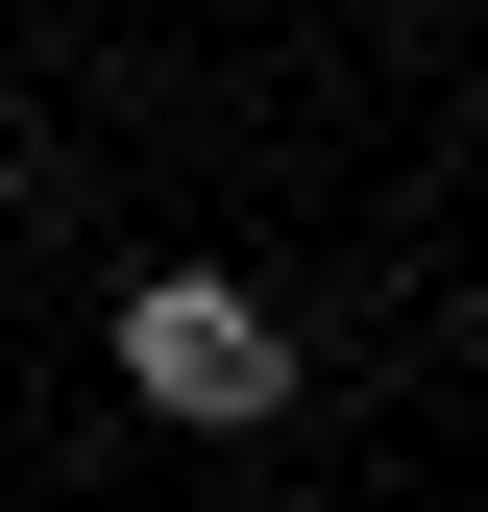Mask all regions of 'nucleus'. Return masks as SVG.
<instances>
[{
  "label": "nucleus",
  "mask_w": 488,
  "mask_h": 512,
  "mask_svg": "<svg viewBox=\"0 0 488 512\" xmlns=\"http://www.w3.org/2000/svg\"><path fill=\"white\" fill-rule=\"evenodd\" d=\"M122 391H147L171 439H269L293 415V317L244 269H122Z\"/></svg>",
  "instance_id": "obj_1"
},
{
  "label": "nucleus",
  "mask_w": 488,
  "mask_h": 512,
  "mask_svg": "<svg viewBox=\"0 0 488 512\" xmlns=\"http://www.w3.org/2000/svg\"><path fill=\"white\" fill-rule=\"evenodd\" d=\"M464 342H488V269H464Z\"/></svg>",
  "instance_id": "obj_2"
}]
</instances>
